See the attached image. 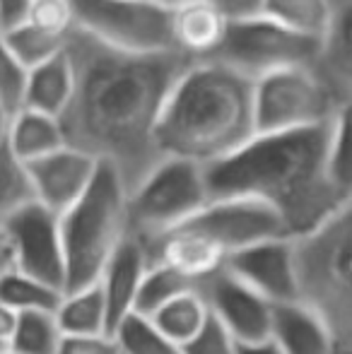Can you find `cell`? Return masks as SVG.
<instances>
[{
  "instance_id": "6da1fadb",
  "label": "cell",
  "mask_w": 352,
  "mask_h": 354,
  "mask_svg": "<svg viewBox=\"0 0 352 354\" xmlns=\"http://www.w3.org/2000/svg\"><path fill=\"white\" fill-rule=\"evenodd\" d=\"M73 94L58 116L66 145L109 164L128 193L165 159L157 121L191 58L178 51L131 53L73 27L66 37Z\"/></svg>"
},
{
  "instance_id": "7a4b0ae2",
  "label": "cell",
  "mask_w": 352,
  "mask_h": 354,
  "mask_svg": "<svg viewBox=\"0 0 352 354\" xmlns=\"http://www.w3.org/2000/svg\"><path fill=\"white\" fill-rule=\"evenodd\" d=\"M333 121L251 136L239 149L205 167L210 198L241 196L266 203L280 214L287 236L352 205V191L335 181L328 167Z\"/></svg>"
},
{
  "instance_id": "3957f363",
  "label": "cell",
  "mask_w": 352,
  "mask_h": 354,
  "mask_svg": "<svg viewBox=\"0 0 352 354\" xmlns=\"http://www.w3.org/2000/svg\"><path fill=\"white\" fill-rule=\"evenodd\" d=\"M251 136H256L254 80L215 58L188 63L157 121L162 154L207 167Z\"/></svg>"
},
{
  "instance_id": "277c9868",
  "label": "cell",
  "mask_w": 352,
  "mask_h": 354,
  "mask_svg": "<svg viewBox=\"0 0 352 354\" xmlns=\"http://www.w3.org/2000/svg\"><path fill=\"white\" fill-rule=\"evenodd\" d=\"M350 234L352 205H345L316 227L290 236L295 301L326 323L343 354H352Z\"/></svg>"
},
{
  "instance_id": "5b68a950",
  "label": "cell",
  "mask_w": 352,
  "mask_h": 354,
  "mask_svg": "<svg viewBox=\"0 0 352 354\" xmlns=\"http://www.w3.org/2000/svg\"><path fill=\"white\" fill-rule=\"evenodd\" d=\"M126 198L118 174L99 162L92 183L68 210L58 214L66 284L63 292L97 282L111 253L128 234Z\"/></svg>"
},
{
  "instance_id": "8992f818",
  "label": "cell",
  "mask_w": 352,
  "mask_h": 354,
  "mask_svg": "<svg viewBox=\"0 0 352 354\" xmlns=\"http://www.w3.org/2000/svg\"><path fill=\"white\" fill-rule=\"evenodd\" d=\"M210 201L205 167L181 157H165L126 198L128 234L150 243L181 227Z\"/></svg>"
},
{
  "instance_id": "52a82bcc",
  "label": "cell",
  "mask_w": 352,
  "mask_h": 354,
  "mask_svg": "<svg viewBox=\"0 0 352 354\" xmlns=\"http://www.w3.org/2000/svg\"><path fill=\"white\" fill-rule=\"evenodd\" d=\"M350 109L306 66L277 68L254 80L256 133H280L328 123Z\"/></svg>"
},
{
  "instance_id": "ba28073f",
  "label": "cell",
  "mask_w": 352,
  "mask_h": 354,
  "mask_svg": "<svg viewBox=\"0 0 352 354\" xmlns=\"http://www.w3.org/2000/svg\"><path fill=\"white\" fill-rule=\"evenodd\" d=\"M75 29L131 53L174 51L165 0H71Z\"/></svg>"
},
{
  "instance_id": "9c48e42d",
  "label": "cell",
  "mask_w": 352,
  "mask_h": 354,
  "mask_svg": "<svg viewBox=\"0 0 352 354\" xmlns=\"http://www.w3.org/2000/svg\"><path fill=\"white\" fill-rule=\"evenodd\" d=\"M319 39L304 37L261 12L232 17L215 61L237 68L251 80L290 66H314Z\"/></svg>"
},
{
  "instance_id": "30bf717a",
  "label": "cell",
  "mask_w": 352,
  "mask_h": 354,
  "mask_svg": "<svg viewBox=\"0 0 352 354\" xmlns=\"http://www.w3.org/2000/svg\"><path fill=\"white\" fill-rule=\"evenodd\" d=\"M10 248L12 268L24 275L41 280L63 292L66 266H63V243L58 214L41 203L32 201L0 222Z\"/></svg>"
},
{
  "instance_id": "8fae6325",
  "label": "cell",
  "mask_w": 352,
  "mask_h": 354,
  "mask_svg": "<svg viewBox=\"0 0 352 354\" xmlns=\"http://www.w3.org/2000/svg\"><path fill=\"white\" fill-rule=\"evenodd\" d=\"M183 224L210 239L225 253V258L239 248L251 246V243L287 236L285 224L272 207L254 201V198L241 196L210 198Z\"/></svg>"
},
{
  "instance_id": "7c38bea8",
  "label": "cell",
  "mask_w": 352,
  "mask_h": 354,
  "mask_svg": "<svg viewBox=\"0 0 352 354\" xmlns=\"http://www.w3.org/2000/svg\"><path fill=\"white\" fill-rule=\"evenodd\" d=\"M210 313L230 330L237 342H256L270 337L272 304L259 292L237 280L225 268L196 284Z\"/></svg>"
},
{
  "instance_id": "4fadbf2b",
  "label": "cell",
  "mask_w": 352,
  "mask_h": 354,
  "mask_svg": "<svg viewBox=\"0 0 352 354\" xmlns=\"http://www.w3.org/2000/svg\"><path fill=\"white\" fill-rule=\"evenodd\" d=\"M227 272L249 284L254 292L275 306L295 301V268L290 236L251 243L225 258Z\"/></svg>"
},
{
  "instance_id": "5bb4252c",
  "label": "cell",
  "mask_w": 352,
  "mask_h": 354,
  "mask_svg": "<svg viewBox=\"0 0 352 354\" xmlns=\"http://www.w3.org/2000/svg\"><path fill=\"white\" fill-rule=\"evenodd\" d=\"M27 169L37 203L61 214L89 188L99 162L82 149L63 145L34 162H27Z\"/></svg>"
},
{
  "instance_id": "9a60e30c",
  "label": "cell",
  "mask_w": 352,
  "mask_h": 354,
  "mask_svg": "<svg viewBox=\"0 0 352 354\" xmlns=\"http://www.w3.org/2000/svg\"><path fill=\"white\" fill-rule=\"evenodd\" d=\"M150 266V256L142 241L126 234L121 246L111 253L106 266L102 268L97 284L102 289L104 306H106V326L109 333L118 328L123 318H128L136 308L138 289Z\"/></svg>"
},
{
  "instance_id": "2e32d148",
  "label": "cell",
  "mask_w": 352,
  "mask_h": 354,
  "mask_svg": "<svg viewBox=\"0 0 352 354\" xmlns=\"http://www.w3.org/2000/svg\"><path fill=\"white\" fill-rule=\"evenodd\" d=\"M230 12L217 0H176L172 5L174 51L191 61L212 58L230 27Z\"/></svg>"
},
{
  "instance_id": "e0dca14e",
  "label": "cell",
  "mask_w": 352,
  "mask_h": 354,
  "mask_svg": "<svg viewBox=\"0 0 352 354\" xmlns=\"http://www.w3.org/2000/svg\"><path fill=\"white\" fill-rule=\"evenodd\" d=\"M150 263H162L191 282H201L225 266V253L196 229L181 227L145 243Z\"/></svg>"
},
{
  "instance_id": "ac0fdd59",
  "label": "cell",
  "mask_w": 352,
  "mask_h": 354,
  "mask_svg": "<svg viewBox=\"0 0 352 354\" xmlns=\"http://www.w3.org/2000/svg\"><path fill=\"white\" fill-rule=\"evenodd\" d=\"M350 22H352V0H345L335 10L333 22L328 24L326 34L319 39V51H316L314 66H311V71L328 87V92L340 104H348V106L352 102Z\"/></svg>"
},
{
  "instance_id": "d6986e66",
  "label": "cell",
  "mask_w": 352,
  "mask_h": 354,
  "mask_svg": "<svg viewBox=\"0 0 352 354\" xmlns=\"http://www.w3.org/2000/svg\"><path fill=\"white\" fill-rule=\"evenodd\" d=\"M270 337L282 354H343L326 323L297 301L272 306Z\"/></svg>"
},
{
  "instance_id": "ffe728a7",
  "label": "cell",
  "mask_w": 352,
  "mask_h": 354,
  "mask_svg": "<svg viewBox=\"0 0 352 354\" xmlns=\"http://www.w3.org/2000/svg\"><path fill=\"white\" fill-rule=\"evenodd\" d=\"M5 142L27 164L53 152V149L63 147L66 138H63V128L58 116H51V113L37 111V109L29 106H19L10 116Z\"/></svg>"
},
{
  "instance_id": "44dd1931",
  "label": "cell",
  "mask_w": 352,
  "mask_h": 354,
  "mask_svg": "<svg viewBox=\"0 0 352 354\" xmlns=\"http://www.w3.org/2000/svg\"><path fill=\"white\" fill-rule=\"evenodd\" d=\"M73 94V63L63 48L58 56L39 63L27 71V87H24L22 106L37 111L61 116Z\"/></svg>"
},
{
  "instance_id": "7402d4cb",
  "label": "cell",
  "mask_w": 352,
  "mask_h": 354,
  "mask_svg": "<svg viewBox=\"0 0 352 354\" xmlns=\"http://www.w3.org/2000/svg\"><path fill=\"white\" fill-rule=\"evenodd\" d=\"M345 0H259L256 12L304 34L321 39L333 22L335 10Z\"/></svg>"
},
{
  "instance_id": "603a6c76",
  "label": "cell",
  "mask_w": 352,
  "mask_h": 354,
  "mask_svg": "<svg viewBox=\"0 0 352 354\" xmlns=\"http://www.w3.org/2000/svg\"><path fill=\"white\" fill-rule=\"evenodd\" d=\"M56 321L63 335H92V333H109L106 306H104L102 289L97 282L87 287L63 292L61 304L56 306Z\"/></svg>"
},
{
  "instance_id": "cb8c5ba5",
  "label": "cell",
  "mask_w": 352,
  "mask_h": 354,
  "mask_svg": "<svg viewBox=\"0 0 352 354\" xmlns=\"http://www.w3.org/2000/svg\"><path fill=\"white\" fill-rule=\"evenodd\" d=\"M207 313H210V308H207L203 294L198 292V287H188L178 292L176 297H172L167 304H162L152 316L145 318H150L157 330L165 333L169 340L183 345L205 323Z\"/></svg>"
},
{
  "instance_id": "d4e9b609",
  "label": "cell",
  "mask_w": 352,
  "mask_h": 354,
  "mask_svg": "<svg viewBox=\"0 0 352 354\" xmlns=\"http://www.w3.org/2000/svg\"><path fill=\"white\" fill-rule=\"evenodd\" d=\"M0 37H3L5 46L12 51V56L27 71L39 66V63L48 61V58L58 56L66 48V37L44 32V29H39L29 19H22V22L12 24V27L0 29Z\"/></svg>"
},
{
  "instance_id": "484cf974",
  "label": "cell",
  "mask_w": 352,
  "mask_h": 354,
  "mask_svg": "<svg viewBox=\"0 0 352 354\" xmlns=\"http://www.w3.org/2000/svg\"><path fill=\"white\" fill-rule=\"evenodd\" d=\"M61 337L53 311H24L17 316V326L5 347L15 354H58Z\"/></svg>"
},
{
  "instance_id": "4316f807",
  "label": "cell",
  "mask_w": 352,
  "mask_h": 354,
  "mask_svg": "<svg viewBox=\"0 0 352 354\" xmlns=\"http://www.w3.org/2000/svg\"><path fill=\"white\" fill-rule=\"evenodd\" d=\"M61 297L63 292L58 287L34 280V277L15 270V268H10V270H5L0 275V301L8 304L17 313L56 311V306L61 304Z\"/></svg>"
},
{
  "instance_id": "83f0119b",
  "label": "cell",
  "mask_w": 352,
  "mask_h": 354,
  "mask_svg": "<svg viewBox=\"0 0 352 354\" xmlns=\"http://www.w3.org/2000/svg\"><path fill=\"white\" fill-rule=\"evenodd\" d=\"M118 342L121 354H183L181 345L160 333L150 318L140 313H131L118 323V328L111 333Z\"/></svg>"
},
{
  "instance_id": "f1b7e54d",
  "label": "cell",
  "mask_w": 352,
  "mask_h": 354,
  "mask_svg": "<svg viewBox=\"0 0 352 354\" xmlns=\"http://www.w3.org/2000/svg\"><path fill=\"white\" fill-rule=\"evenodd\" d=\"M32 201L37 198L27 164L8 147V142H3L0 145V222Z\"/></svg>"
},
{
  "instance_id": "f546056e",
  "label": "cell",
  "mask_w": 352,
  "mask_h": 354,
  "mask_svg": "<svg viewBox=\"0 0 352 354\" xmlns=\"http://www.w3.org/2000/svg\"><path fill=\"white\" fill-rule=\"evenodd\" d=\"M188 287H196V282L186 280L172 268L162 266V263H150L145 270V277L138 289L136 308L133 313H140V316H152L162 304H167L172 297H176L178 292Z\"/></svg>"
},
{
  "instance_id": "4dcf8cb0",
  "label": "cell",
  "mask_w": 352,
  "mask_h": 354,
  "mask_svg": "<svg viewBox=\"0 0 352 354\" xmlns=\"http://www.w3.org/2000/svg\"><path fill=\"white\" fill-rule=\"evenodd\" d=\"M24 87H27V68L12 56L0 37V104L15 113L24 104Z\"/></svg>"
},
{
  "instance_id": "1f68e13d",
  "label": "cell",
  "mask_w": 352,
  "mask_h": 354,
  "mask_svg": "<svg viewBox=\"0 0 352 354\" xmlns=\"http://www.w3.org/2000/svg\"><path fill=\"white\" fill-rule=\"evenodd\" d=\"M24 19L58 37H68V32L75 27L71 0H32Z\"/></svg>"
},
{
  "instance_id": "d6a6232c",
  "label": "cell",
  "mask_w": 352,
  "mask_h": 354,
  "mask_svg": "<svg viewBox=\"0 0 352 354\" xmlns=\"http://www.w3.org/2000/svg\"><path fill=\"white\" fill-rule=\"evenodd\" d=\"M237 340L212 313H207L205 323L198 328L193 337L181 345L183 354H234Z\"/></svg>"
},
{
  "instance_id": "836d02e7",
  "label": "cell",
  "mask_w": 352,
  "mask_h": 354,
  "mask_svg": "<svg viewBox=\"0 0 352 354\" xmlns=\"http://www.w3.org/2000/svg\"><path fill=\"white\" fill-rule=\"evenodd\" d=\"M58 354H121V350L111 333H92V335H63Z\"/></svg>"
},
{
  "instance_id": "e575fe53",
  "label": "cell",
  "mask_w": 352,
  "mask_h": 354,
  "mask_svg": "<svg viewBox=\"0 0 352 354\" xmlns=\"http://www.w3.org/2000/svg\"><path fill=\"white\" fill-rule=\"evenodd\" d=\"M32 0H0V29L12 27L27 17Z\"/></svg>"
},
{
  "instance_id": "d590c367",
  "label": "cell",
  "mask_w": 352,
  "mask_h": 354,
  "mask_svg": "<svg viewBox=\"0 0 352 354\" xmlns=\"http://www.w3.org/2000/svg\"><path fill=\"white\" fill-rule=\"evenodd\" d=\"M234 354H282L272 337H263L256 342H237Z\"/></svg>"
},
{
  "instance_id": "8d00e7d4",
  "label": "cell",
  "mask_w": 352,
  "mask_h": 354,
  "mask_svg": "<svg viewBox=\"0 0 352 354\" xmlns=\"http://www.w3.org/2000/svg\"><path fill=\"white\" fill-rule=\"evenodd\" d=\"M17 316L19 313L15 308H10L8 304L0 301V347L8 345V340L12 337V330L17 326Z\"/></svg>"
},
{
  "instance_id": "74e56055",
  "label": "cell",
  "mask_w": 352,
  "mask_h": 354,
  "mask_svg": "<svg viewBox=\"0 0 352 354\" xmlns=\"http://www.w3.org/2000/svg\"><path fill=\"white\" fill-rule=\"evenodd\" d=\"M167 5H174L176 0H165ZM222 8L230 12V17H241V15H251L259 10V0H217Z\"/></svg>"
},
{
  "instance_id": "f35d334b",
  "label": "cell",
  "mask_w": 352,
  "mask_h": 354,
  "mask_svg": "<svg viewBox=\"0 0 352 354\" xmlns=\"http://www.w3.org/2000/svg\"><path fill=\"white\" fill-rule=\"evenodd\" d=\"M10 268H12V261H10V248H8V241H5L3 229H0V275H3L5 270H10Z\"/></svg>"
},
{
  "instance_id": "ab89813d",
  "label": "cell",
  "mask_w": 352,
  "mask_h": 354,
  "mask_svg": "<svg viewBox=\"0 0 352 354\" xmlns=\"http://www.w3.org/2000/svg\"><path fill=\"white\" fill-rule=\"evenodd\" d=\"M10 116L12 113L8 111V109L0 104V145L5 142V138H8V126H10Z\"/></svg>"
},
{
  "instance_id": "60d3db41",
  "label": "cell",
  "mask_w": 352,
  "mask_h": 354,
  "mask_svg": "<svg viewBox=\"0 0 352 354\" xmlns=\"http://www.w3.org/2000/svg\"><path fill=\"white\" fill-rule=\"evenodd\" d=\"M0 354H15V352H10L8 347H0Z\"/></svg>"
}]
</instances>
